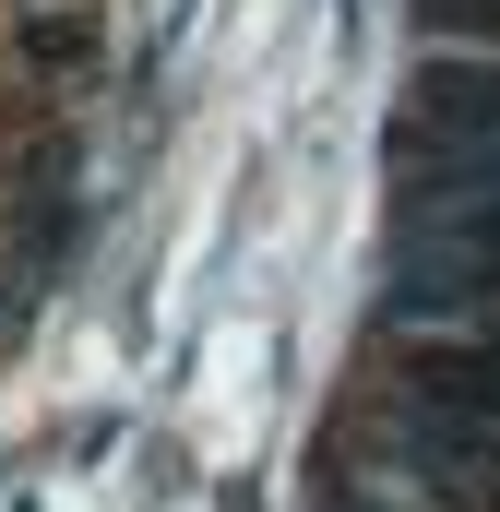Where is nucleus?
I'll list each match as a JSON object with an SVG mask.
<instances>
[{
  "label": "nucleus",
  "mask_w": 500,
  "mask_h": 512,
  "mask_svg": "<svg viewBox=\"0 0 500 512\" xmlns=\"http://www.w3.org/2000/svg\"><path fill=\"white\" fill-rule=\"evenodd\" d=\"M393 155L405 167L417 155H500V72H429L405 131H393Z\"/></svg>",
  "instance_id": "nucleus-1"
},
{
  "label": "nucleus",
  "mask_w": 500,
  "mask_h": 512,
  "mask_svg": "<svg viewBox=\"0 0 500 512\" xmlns=\"http://www.w3.org/2000/svg\"><path fill=\"white\" fill-rule=\"evenodd\" d=\"M417 393L500 429V346H465V334H417Z\"/></svg>",
  "instance_id": "nucleus-2"
},
{
  "label": "nucleus",
  "mask_w": 500,
  "mask_h": 512,
  "mask_svg": "<svg viewBox=\"0 0 500 512\" xmlns=\"http://www.w3.org/2000/svg\"><path fill=\"white\" fill-rule=\"evenodd\" d=\"M441 36H500V0H429Z\"/></svg>",
  "instance_id": "nucleus-3"
}]
</instances>
